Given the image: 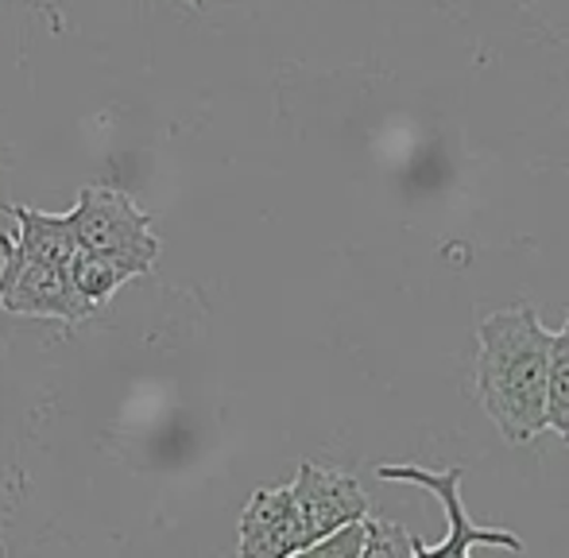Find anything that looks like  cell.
<instances>
[{"instance_id": "obj_8", "label": "cell", "mask_w": 569, "mask_h": 558, "mask_svg": "<svg viewBox=\"0 0 569 558\" xmlns=\"http://www.w3.org/2000/svg\"><path fill=\"white\" fill-rule=\"evenodd\" d=\"M67 272H70V283L78 287V295H82L93 310H101L128 279L151 276V268L136 265V260H124V257H109V252L78 249Z\"/></svg>"}, {"instance_id": "obj_7", "label": "cell", "mask_w": 569, "mask_h": 558, "mask_svg": "<svg viewBox=\"0 0 569 558\" xmlns=\"http://www.w3.org/2000/svg\"><path fill=\"white\" fill-rule=\"evenodd\" d=\"M4 213L16 221V245H20L28 257L47 260L54 268H70L78 252L74 229H70L67 213H43V210H28V206L8 202Z\"/></svg>"}, {"instance_id": "obj_5", "label": "cell", "mask_w": 569, "mask_h": 558, "mask_svg": "<svg viewBox=\"0 0 569 558\" xmlns=\"http://www.w3.org/2000/svg\"><path fill=\"white\" fill-rule=\"evenodd\" d=\"M291 500L295 516H299L302 551L310 544H318L322 536H330L333 528H341V524L368 516V497L357 477L341 474V469L315 466V461H302L299 466V474L291 481Z\"/></svg>"}, {"instance_id": "obj_6", "label": "cell", "mask_w": 569, "mask_h": 558, "mask_svg": "<svg viewBox=\"0 0 569 558\" xmlns=\"http://www.w3.org/2000/svg\"><path fill=\"white\" fill-rule=\"evenodd\" d=\"M244 558H295L302 555V531L295 516L291 485L283 489H256L240 512V544Z\"/></svg>"}, {"instance_id": "obj_1", "label": "cell", "mask_w": 569, "mask_h": 558, "mask_svg": "<svg viewBox=\"0 0 569 558\" xmlns=\"http://www.w3.org/2000/svg\"><path fill=\"white\" fill-rule=\"evenodd\" d=\"M550 330L535 307L492 310L477 322V400L508 442L527 446L547 430Z\"/></svg>"}, {"instance_id": "obj_11", "label": "cell", "mask_w": 569, "mask_h": 558, "mask_svg": "<svg viewBox=\"0 0 569 558\" xmlns=\"http://www.w3.org/2000/svg\"><path fill=\"white\" fill-rule=\"evenodd\" d=\"M365 536H368V528H365V516H360V520L341 524L330 536L310 544L302 555L307 558H365Z\"/></svg>"}, {"instance_id": "obj_3", "label": "cell", "mask_w": 569, "mask_h": 558, "mask_svg": "<svg viewBox=\"0 0 569 558\" xmlns=\"http://www.w3.org/2000/svg\"><path fill=\"white\" fill-rule=\"evenodd\" d=\"M0 310L20 318H59L62 326L98 315L70 283L67 268L28 257L12 233H0Z\"/></svg>"}, {"instance_id": "obj_4", "label": "cell", "mask_w": 569, "mask_h": 558, "mask_svg": "<svg viewBox=\"0 0 569 558\" xmlns=\"http://www.w3.org/2000/svg\"><path fill=\"white\" fill-rule=\"evenodd\" d=\"M380 481H407L419 485V489L435 492L442 500L446 524H450V536L442 544H422L415 539V558H465L472 547H503V551H523V539L508 528H485V524H472L469 512L461 505V481L465 469H422V466H376Z\"/></svg>"}, {"instance_id": "obj_9", "label": "cell", "mask_w": 569, "mask_h": 558, "mask_svg": "<svg viewBox=\"0 0 569 558\" xmlns=\"http://www.w3.org/2000/svg\"><path fill=\"white\" fill-rule=\"evenodd\" d=\"M547 427L569 442V318L562 330H550V369H547Z\"/></svg>"}, {"instance_id": "obj_2", "label": "cell", "mask_w": 569, "mask_h": 558, "mask_svg": "<svg viewBox=\"0 0 569 558\" xmlns=\"http://www.w3.org/2000/svg\"><path fill=\"white\" fill-rule=\"evenodd\" d=\"M67 221L74 229L78 249L124 257L143 268H156L159 249H163L151 229V213H143L132 195L117 187H82Z\"/></svg>"}, {"instance_id": "obj_12", "label": "cell", "mask_w": 569, "mask_h": 558, "mask_svg": "<svg viewBox=\"0 0 569 558\" xmlns=\"http://www.w3.org/2000/svg\"><path fill=\"white\" fill-rule=\"evenodd\" d=\"M187 4H190V8H198V4H202V0H187Z\"/></svg>"}, {"instance_id": "obj_10", "label": "cell", "mask_w": 569, "mask_h": 558, "mask_svg": "<svg viewBox=\"0 0 569 558\" xmlns=\"http://www.w3.org/2000/svg\"><path fill=\"white\" fill-rule=\"evenodd\" d=\"M365 558H415V536L403 524L365 516Z\"/></svg>"}]
</instances>
